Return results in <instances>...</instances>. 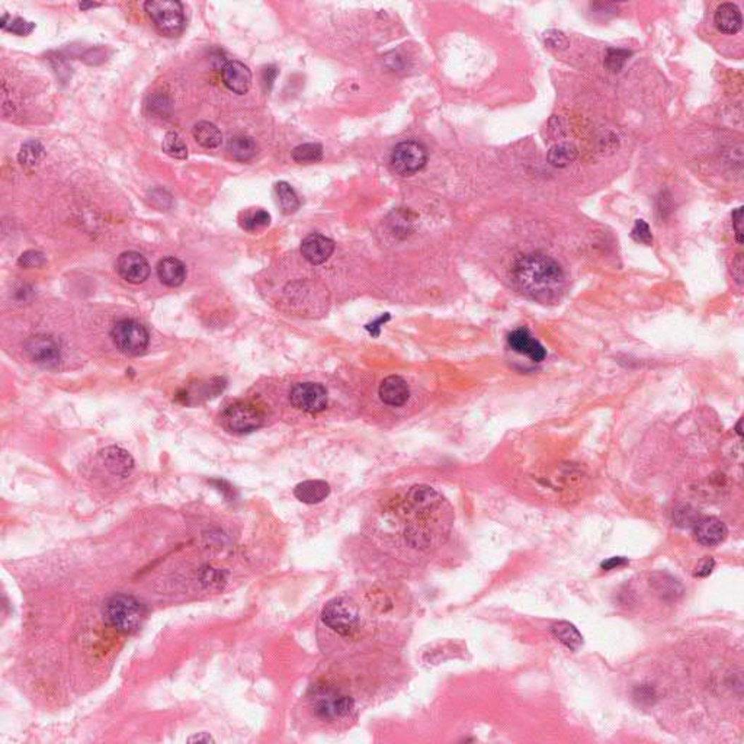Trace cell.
Wrapping results in <instances>:
<instances>
[{"instance_id":"29","label":"cell","mask_w":744,"mask_h":744,"mask_svg":"<svg viewBox=\"0 0 744 744\" xmlns=\"http://www.w3.org/2000/svg\"><path fill=\"white\" fill-rule=\"evenodd\" d=\"M270 215L265 210H252L243 212V218L240 220V224L247 232H255L259 229H263L269 226Z\"/></svg>"},{"instance_id":"32","label":"cell","mask_w":744,"mask_h":744,"mask_svg":"<svg viewBox=\"0 0 744 744\" xmlns=\"http://www.w3.org/2000/svg\"><path fill=\"white\" fill-rule=\"evenodd\" d=\"M632 239L638 243H642V244H647L650 246L653 243V234L650 232V227L649 224L644 220H637L635 224H634V229H632V233H631Z\"/></svg>"},{"instance_id":"15","label":"cell","mask_w":744,"mask_h":744,"mask_svg":"<svg viewBox=\"0 0 744 744\" xmlns=\"http://www.w3.org/2000/svg\"><path fill=\"white\" fill-rule=\"evenodd\" d=\"M335 243L321 234H310L301 243V253L311 265H321L333 255Z\"/></svg>"},{"instance_id":"39","label":"cell","mask_w":744,"mask_h":744,"mask_svg":"<svg viewBox=\"0 0 744 744\" xmlns=\"http://www.w3.org/2000/svg\"><path fill=\"white\" fill-rule=\"evenodd\" d=\"M627 563H628V560L624 558V557H612V558H609L608 561H604V563H602V568H604V570H613V568H618V567L625 565Z\"/></svg>"},{"instance_id":"6","label":"cell","mask_w":744,"mask_h":744,"mask_svg":"<svg viewBox=\"0 0 744 744\" xmlns=\"http://www.w3.org/2000/svg\"><path fill=\"white\" fill-rule=\"evenodd\" d=\"M323 624L342 637L351 635L359 623L358 606L348 598H335L321 612Z\"/></svg>"},{"instance_id":"25","label":"cell","mask_w":744,"mask_h":744,"mask_svg":"<svg viewBox=\"0 0 744 744\" xmlns=\"http://www.w3.org/2000/svg\"><path fill=\"white\" fill-rule=\"evenodd\" d=\"M577 157V148L570 143H560L551 147L548 152V162L554 167H565Z\"/></svg>"},{"instance_id":"28","label":"cell","mask_w":744,"mask_h":744,"mask_svg":"<svg viewBox=\"0 0 744 744\" xmlns=\"http://www.w3.org/2000/svg\"><path fill=\"white\" fill-rule=\"evenodd\" d=\"M163 152L175 159H186L188 157V147L184 141V138L178 133H167L163 138L162 144Z\"/></svg>"},{"instance_id":"33","label":"cell","mask_w":744,"mask_h":744,"mask_svg":"<svg viewBox=\"0 0 744 744\" xmlns=\"http://www.w3.org/2000/svg\"><path fill=\"white\" fill-rule=\"evenodd\" d=\"M630 53L625 52V49H609L608 52V56H606V67L611 70V71H619L623 68L624 63L627 61Z\"/></svg>"},{"instance_id":"14","label":"cell","mask_w":744,"mask_h":744,"mask_svg":"<svg viewBox=\"0 0 744 744\" xmlns=\"http://www.w3.org/2000/svg\"><path fill=\"white\" fill-rule=\"evenodd\" d=\"M508 343L515 352L528 356L534 362H541L547 356V351H545L544 346L535 337H532L527 329H517L512 332L508 337Z\"/></svg>"},{"instance_id":"40","label":"cell","mask_w":744,"mask_h":744,"mask_svg":"<svg viewBox=\"0 0 744 744\" xmlns=\"http://www.w3.org/2000/svg\"><path fill=\"white\" fill-rule=\"evenodd\" d=\"M388 318H390V316H388V314H385V316L380 317L378 320H376V321H374V323H371V325H368V326H366V329H368V330L371 332V335H372V336H378V335H380V329H381V326H384V323H385V321H387Z\"/></svg>"},{"instance_id":"42","label":"cell","mask_w":744,"mask_h":744,"mask_svg":"<svg viewBox=\"0 0 744 744\" xmlns=\"http://www.w3.org/2000/svg\"><path fill=\"white\" fill-rule=\"evenodd\" d=\"M188 741L189 743H195V741H198V743H214L215 740L208 733H200V734H195V736L189 737Z\"/></svg>"},{"instance_id":"16","label":"cell","mask_w":744,"mask_h":744,"mask_svg":"<svg viewBox=\"0 0 744 744\" xmlns=\"http://www.w3.org/2000/svg\"><path fill=\"white\" fill-rule=\"evenodd\" d=\"M99 458L109 473L118 477H128L134 468V460L130 452L119 446H108L99 452Z\"/></svg>"},{"instance_id":"21","label":"cell","mask_w":744,"mask_h":744,"mask_svg":"<svg viewBox=\"0 0 744 744\" xmlns=\"http://www.w3.org/2000/svg\"><path fill=\"white\" fill-rule=\"evenodd\" d=\"M295 498L303 503L316 505L326 500L330 494V486L323 480H308L294 488Z\"/></svg>"},{"instance_id":"13","label":"cell","mask_w":744,"mask_h":744,"mask_svg":"<svg viewBox=\"0 0 744 744\" xmlns=\"http://www.w3.org/2000/svg\"><path fill=\"white\" fill-rule=\"evenodd\" d=\"M221 78L226 88L237 95L247 93L252 86V73L249 67L236 60L227 61L222 66Z\"/></svg>"},{"instance_id":"8","label":"cell","mask_w":744,"mask_h":744,"mask_svg":"<svg viewBox=\"0 0 744 744\" xmlns=\"http://www.w3.org/2000/svg\"><path fill=\"white\" fill-rule=\"evenodd\" d=\"M111 336L116 349L128 356L141 355L147 349L148 340H150L145 328L131 318L118 321L112 328Z\"/></svg>"},{"instance_id":"10","label":"cell","mask_w":744,"mask_h":744,"mask_svg":"<svg viewBox=\"0 0 744 744\" xmlns=\"http://www.w3.org/2000/svg\"><path fill=\"white\" fill-rule=\"evenodd\" d=\"M289 402L295 409L316 414L328 407V390L317 383L295 384L289 391Z\"/></svg>"},{"instance_id":"41","label":"cell","mask_w":744,"mask_h":744,"mask_svg":"<svg viewBox=\"0 0 744 744\" xmlns=\"http://www.w3.org/2000/svg\"><path fill=\"white\" fill-rule=\"evenodd\" d=\"M547 35L551 37V38H554V42L551 44V47H554V48H565V45H567V38L564 37V34L557 32V31H551V32H548Z\"/></svg>"},{"instance_id":"11","label":"cell","mask_w":744,"mask_h":744,"mask_svg":"<svg viewBox=\"0 0 744 744\" xmlns=\"http://www.w3.org/2000/svg\"><path fill=\"white\" fill-rule=\"evenodd\" d=\"M25 352H27L32 362L45 368L57 366L61 359L59 343L52 336L47 335L30 337L25 343Z\"/></svg>"},{"instance_id":"1","label":"cell","mask_w":744,"mask_h":744,"mask_svg":"<svg viewBox=\"0 0 744 744\" xmlns=\"http://www.w3.org/2000/svg\"><path fill=\"white\" fill-rule=\"evenodd\" d=\"M510 278L520 294L542 304L558 301L565 289V275L561 266L544 253H529L519 258L512 266Z\"/></svg>"},{"instance_id":"24","label":"cell","mask_w":744,"mask_h":744,"mask_svg":"<svg viewBox=\"0 0 744 744\" xmlns=\"http://www.w3.org/2000/svg\"><path fill=\"white\" fill-rule=\"evenodd\" d=\"M553 634L554 637L563 642L564 646L570 650L577 652L583 646V637L577 631V628L570 624V623H558L553 625Z\"/></svg>"},{"instance_id":"35","label":"cell","mask_w":744,"mask_h":744,"mask_svg":"<svg viewBox=\"0 0 744 744\" xmlns=\"http://www.w3.org/2000/svg\"><path fill=\"white\" fill-rule=\"evenodd\" d=\"M201 580L204 584L210 586V587H214V586H221V582H224V579H222V575L218 572V570H214V568H208V570H204L203 575H201Z\"/></svg>"},{"instance_id":"9","label":"cell","mask_w":744,"mask_h":744,"mask_svg":"<svg viewBox=\"0 0 744 744\" xmlns=\"http://www.w3.org/2000/svg\"><path fill=\"white\" fill-rule=\"evenodd\" d=\"M428 163L426 147L419 141H403L394 147L391 153V167L402 176H410L424 169Z\"/></svg>"},{"instance_id":"44","label":"cell","mask_w":744,"mask_h":744,"mask_svg":"<svg viewBox=\"0 0 744 744\" xmlns=\"http://www.w3.org/2000/svg\"><path fill=\"white\" fill-rule=\"evenodd\" d=\"M736 431H737V435H738V436L741 438V420H740V421H738V424H737V426H736Z\"/></svg>"},{"instance_id":"37","label":"cell","mask_w":744,"mask_h":744,"mask_svg":"<svg viewBox=\"0 0 744 744\" xmlns=\"http://www.w3.org/2000/svg\"><path fill=\"white\" fill-rule=\"evenodd\" d=\"M714 565H715V561L712 558H705L704 561H701L697 567V572H695V576L698 577H707L712 573L714 570Z\"/></svg>"},{"instance_id":"2","label":"cell","mask_w":744,"mask_h":744,"mask_svg":"<svg viewBox=\"0 0 744 744\" xmlns=\"http://www.w3.org/2000/svg\"><path fill=\"white\" fill-rule=\"evenodd\" d=\"M448 505L431 487H413L406 498V515L410 522L406 527V538L416 548L431 547L433 539L443 535L445 510Z\"/></svg>"},{"instance_id":"38","label":"cell","mask_w":744,"mask_h":744,"mask_svg":"<svg viewBox=\"0 0 744 744\" xmlns=\"http://www.w3.org/2000/svg\"><path fill=\"white\" fill-rule=\"evenodd\" d=\"M743 265H744V263H743V255L740 253V255H737V258L733 260V277L736 278V281H737L738 284L743 282V277H744V274H743Z\"/></svg>"},{"instance_id":"31","label":"cell","mask_w":744,"mask_h":744,"mask_svg":"<svg viewBox=\"0 0 744 744\" xmlns=\"http://www.w3.org/2000/svg\"><path fill=\"white\" fill-rule=\"evenodd\" d=\"M35 25L32 22H27L22 18H15V19H11L9 23H6L5 27H2V30H6V31H11L12 34H16L19 37H25L34 31Z\"/></svg>"},{"instance_id":"12","label":"cell","mask_w":744,"mask_h":744,"mask_svg":"<svg viewBox=\"0 0 744 744\" xmlns=\"http://www.w3.org/2000/svg\"><path fill=\"white\" fill-rule=\"evenodd\" d=\"M116 270L130 284H143L150 275V265L138 252H124L116 260Z\"/></svg>"},{"instance_id":"19","label":"cell","mask_w":744,"mask_h":744,"mask_svg":"<svg viewBox=\"0 0 744 744\" xmlns=\"http://www.w3.org/2000/svg\"><path fill=\"white\" fill-rule=\"evenodd\" d=\"M714 23L716 30L726 35L737 34L743 27V18L738 6L734 4H723L718 6L714 15Z\"/></svg>"},{"instance_id":"20","label":"cell","mask_w":744,"mask_h":744,"mask_svg":"<svg viewBox=\"0 0 744 744\" xmlns=\"http://www.w3.org/2000/svg\"><path fill=\"white\" fill-rule=\"evenodd\" d=\"M157 277L166 287L176 288L186 278V268L176 258H164L157 265Z\"/></svg>"},{"instance_id":"34","label":"cell","mask_w":744,"mask_h":744,"mask_svg":"<svg viewBox=\"0 0 744 744\" xmlns=\"http://www.w3.org/2000/svg\"><path fill=\"white\" fill-rule=\"evenodd\" d=\"M44 263H45L44 255L40 253V252H35V251L25 252L19 258V265L23 266V268H40Z\"/></svg>"},{"instance_id":"4","label":"cell","mask_w":744,"mask_h":744,"mask_svg":"<svg viewBox=\"0 0 744 744\" xmlns=\"http://www.w3.org/2000/svg\"><path fill=\"white\" fill-rule=\"evenodd\" d=\"M310 707L317 718L329 723L346 720L355 711L354 700L330 686L316 688L310 697Z\"/></svg>"},{"instance_id":"5","label":"cell","mask_w":744,"mask_h":744,"mask_svg":"<svg viewBox=\"0 0 744 744\" xmlns=\"http://www.w3.org/2000/svg\"><path fill=\"white\" fill-rule=\"evenodd\" d=\"M144 9L166 37H179L185 30L184 6L176 0H148Z\"/></svg>"},{"instance_id":"26","label":"cell","mask_w":744,"mask_h":744,"mask_svg":"<svg viewBox=\"0 0 744 744\" xmlns=\"http://www.w3.org/2000/svg\"><path fill=\"white\" fill-rule=\"evenodd\" d=\"M277 201L284 214H294L300 208V200L295 191L287 182H278L275 185Z\"/></svg>"},{"instance_id":"22","label":"cell","mask_w":744,"mask_h":744,"mask_svg":"<svg viewBox=\"0 0 744 744\" xmlns=\"http://www.w3.org/2000/svg\"><path fill=\"white\" fill-rule=\"evenodd\" d=\"M192 136L195 141L204 148H217L222 141L221 131L208 121H201L193 126Z\"/></svg>"},{"instance_id":"30","label":"cell","mask_w":744,"mask_h":744,"mask_svg":"<svg viewBox=\"0 0 744 744\" xmlns=\"http://www.w3.org/2000/svg\"><path fill=\"white\" fill-rule=\"evenodd\" d=\"M44 155V147L38 141H30L23 144L18 156L22 166H35Z\"/></svg>"},{"instance_id":"36","label":"cell","mask_w":744,"mask_h":744,"mask_svg":"<svg viewBox=\"0 0 744 744\" xmlns=\"http://www.w3.org/2000/svg\"><path fill=\"white\" fill-rule=\"evenodd\" d=\"M731 218H733V229H734V233H736V239L738 241V244H743V207H738L737 210L733 211L731 214Z\"/></svg>"},{"instance_id":"3","label":"cell","mask_w":744,"mask_h":744,"mask_svg":"<svg viewBox=\"0 0 744 744\" xmlns=\"http://www.w3.org/2000/svg\"><path fill=\"white\" fill-rule=\"evenodd\" d=\"M104 621L121 634L137 632L147 618L145 606L131 594L116 593L108 598L102 608Z\"/></svg>"},{"instance_id":"17","label":"cell","mask_w":744,"mask_h":744,"mask_svg":"<svg viewBox=\"0 0 744 744\" xmlns=\"http://www.w3.org/2000/svg\"><path fill=\"white\" fill-rule=\"evenodd\" d=\"M693 534L698 542L704 545H716L726 539L727 527L716 517H702L693 524Z\"/></svg>"},{"instance_id":"7","label":"cell","mask_w":744,"mask_h":744,"mask_svg":"<svg viewBox=\"0 0 744 744\" xmlns=\"http://www.w3.org/2000/svg\"><path fill=\"white\" fill-rule=\"evenodd\" d=\"M221 421L229 432L243 435L259 429L265 421V414L252 403L236 402L222 412Z\"/></svg>"},{"instance_id":"18","label":"cell","mask_w":744,"mask_h":744,"mask_svg":"<svg viewBox=\"0 0 744 744\" xmlns=\"http://www.w3.org/2000/svg\"><path fill=\"white\" fill-rule=\"evenodd\" d=\"M380 397L381 400L392 407H400L403 406L410 395V390L407 383L397 376L387 377L381 385H380Z\"/></svg>"},{"instance_id":"23","label":"cell","mask_w":744,"mask_h":744,"mask_svg":"<svg viewBox=\"0 0 744 744\" xmlns=\"http://www.w3.org/2000/svg\"><path fill=\"white\" fill-rule=\"evenodd\" d=\"M229 155L237 162H247L256 155V143L249 136H236L227 144Z\"/></svg>"},{"instance_id":"27","label":"cell","mask_w":744,"mask_h":744,"mask_svg":"<svg viewBox=\"0 0 744 744\" xmlns=\"http://www.w3.org/2000/svg\"><path fill=\"white\" fill-rule=\"evenodd\" d=\"M323 157V147L317 143H307L295 147L292 150L294 162L300 164H311Z\"/></svg>"},{"instance_id":"43","label":"cell","mask_w":744,"mask_h":744,"mask_svg":"<svg viewBox=\"0 0 744 744\" xmlns=\"http://www.w3.org/2000/svg\"><path fill=\"white\" fill-rule=\"evenodd\" d=\"M79 6H80V9H89V8H97V6H101V5H97V4H80Z\"/></svg>"}]
</instances>
